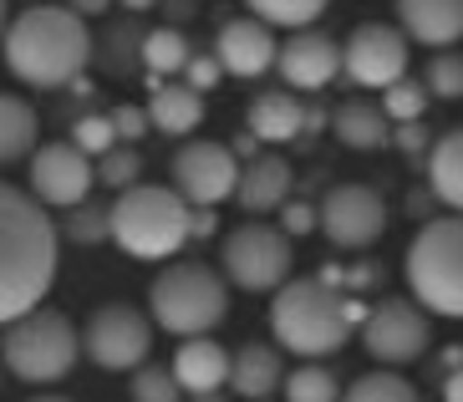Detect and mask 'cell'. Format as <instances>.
<instances>
[{"instance_id":"34","label":"cell","mask_w":463,"mask_h":402,"mask_svg":"<svg viewBox=\"0 0 463 402\" xmlns=\"http://www.w3.org/2000/svg\"><path fill=\"white\" fill-rule=\"evenodd\" d=\"M137 174H143V158H137L133 143H118V148H108V153L97 158V178H102L108 188H118V194H123V188H133Z\"/></svg>"},{"instance_id":"45","label":"cell","mask_w":463,"mask_h":402,"mask_svg":"<svg viewBox=\"0 0 463 402\" xmlns=\"http://www.w3.org/2000/svg\"><path fill=\"white\" fill-rule=\"evenodd\" d=\"M31 402H71V397H52V392H42V397H31Z\"/></svg>"},{"instance_id":"2","label":"cell","mask_w":463,"mask_h":402,"mask_svg":"<svg viewBox=\"0 0 463 402\" xmlns=\"http://www.w3.org/2000/svg\"><path fill=\"white\" fill-rule=\"evenodd\" d=\"M0 52L11 77H21L26 87H67L92 62V31L87 15H77L71 5H26L21 15H11Z\"/></svg>"},{"instance_id":"24","label":"cell","mask_w":463,"mask_h":402,"mask_svg":"<svg viewBox=\"0 0 463 402\" xmlns=\"http://www.w3.org/2000/svg\"><path fill=\"white\" fill-rule=\"evenodd\" d=\"M428 188H433L438 204L463 215V128H449L428 148Z\"/></svg>"},{"instance_id":"7","label":"cell","mask_w":463,"mask_h":402,"mask_svg":"<svg viewBox=\"0 0 463 402\" xmlns=\"http://www.w3.org/2000/svg\"><path fill=\"white\" fill-rule=\"evenodd\" d=\"M230 275L199 265V260H174L164 265V275L148 291V311L153 321L168 336H209L224 316H230Z\"/></svg>"},{"instance_id":"36","label":"cell","mask_w":463,"mask_h":402,"mask_svg":"<svg viewBox=\"0 0 463 402\" xmlns=\"http://www.w3.org/2000/svg\"><path fill=\"white\" fill-rule=\"evenodd\" d=\"M280 229H286L290 240L321 229V204H286V209H280Z\"/></svg>"},{"instance_id":"42","label":"cell","mask_w":463,"mask_h":402,"mask_svg":"<svg viewBox=\"0 0 463 402\" xmlns=\"http://www.w3.org/2000/svg\"><path fill=\"white\" fill-rule=\"evenodd\" d=\"M118 5H123V11H133V15H143V11H158L164 0H118Z\"/></svg>"},{"instance_id":"25","label":"cell","mask_w":463,"mask_h":402,"mask_svg":"<svg viewBox=\"0 0 463 402\" xmlns=\"http://www.w3.org/2000/svg\"><path fill=\"white\" fill-rule=\"evenodd\" d=\"M36 133H42V118L26 97L0 92V163H15L36 153Z\"/></svg>"},{"instance_id":"38","label":"cell","mask_w":463,"mask_h":402,"mask_svg":"<svg viewBox=\"0 0 463 402\" xmlns=\"http://www.w3.org/2000/svg\"><path fill=\"white\" fill-rule=\"evenodd\" d=\"M148 112L143 108H133V102H123V108H112V128H118V138L123 143H133V138H143V128H148Z\"/></svg>"},{"instance_id":"35","label":"cell","mask_w":463,"mask_h":402,"mask_svg":"<svg viewBox=\"0 0 463 402\" xmlns=\"http://www.w3.org/2000/svg\"><path fill=\"white\" fill-rule=\"evenodd\" d=\"M71 143L82 148V153H92V158H102L108 148H118L112 112H87V118H77V128H71Z\"/></svg>"},{"instance_id":"22","label":"cell","mask_w":463,"mask_h":402,"mask_svg":"<svg viewBox=\"0 0 463 402\" xmlns=\"http://www.w3.org/2000/svg\"><path fill=\"white\" fill-rule=\"evenodd\" d=\"M392 128L397 122L387 118L382 102H367V97H352L331 112V133H336L341 148H356V153H377V148L392 143Z\"/></svg>"},{"instance_id":"30","label":"cell","mask_w":463,"mask_h":402,"mask_svg":"<svg viewBox=\"0 0 463 402\" xmlns=\"http://www.w3.org/2000/svg\"><path fill=\"white\" fill-rule=\"evenodd\" d=\"M341 382H336V372L331 367H316V362H306V367H296V372L286 377V402H341Z\"/></svg>"},{"instance_id":"29","label":"cell","mask_w":463,"mask_h":402,"mask_svg":"<svg viewBox=\"0 0 463 402\" xmlns=\"http://www.w3.org/2000/svg\"><path fill=\"white\" fill-rule=\"evenodd\" d=\"M250 15H260L265 26H286V31H306L311 21L326 15L331 0H245Z\"/></svg>"},{"instance_id":"46","label":"cell","mask_w":463,"mask_h":402,"mask_svg":"<svg viewBox=\"0 0 463 402\" xmlns=\"http://www.w3.org/2000/svg\"><path fill=\"white\" fill-rule=\"evenodd\" d=\"M0 367H5V362H0ZM0 382H5V377H0Z\"/></svg>"},{"instance_id":"1","label":"cell","mask_w":463,"mask_h":402,"mask_svg":"<svg viewBox=\"0 0 463 402\" xmlns=\"http://www.w3.org/2000/svg\"><path fill=\"white\" fill-rule=\"evenodd\" d=\"M61 229L36 194L0 178V326L21 321L46 301L56 281Z\"/></svg>"},{"instance_id":"32","label":"cell","mask_w":463,"mask_h":402,"mask_svg":"<svg viewBox=\"0 0 463 402\" xmlns=\"http://www.w3.org/2000/svg\"><path fill=\"white\" fill-rule=\"evenodd\" d=\"M133 402H184V382L174 377V367H153L143 362L133 372Z\"/></svg>"},{"instance_id":"39","label":"cell","mask_w":463,"mask_h":402,"mask_svg":"<svg viewBox=\"0 0 463 402\" xmlns=\"http://www.w3.org/2000/svg\"><path fill=\"white\" fill-rule=\"evenodd\" d=\"M392 138H397V148H408V153H422V148H433V143H428V133H422V122H397Z\"/></svg>"},{"instance_id":"3","label":"cell","mask_w":463,"mask_h":402,"mask_svg":"<svg viewBox=\"0 0 463 402\" xmlns=\"http://www.w3.org/2000/svg\"><path fill=\"white\" fill-rule=\"evenodd\" d=\"M367 311L346 301L326 275H306V281H286L270 295V331L280 351H296L306 362H321L331 351H341L352 341V331H362Z\"/></svg>"},{"instance_id":"16","label":"cell","mask_w":463,"mask_h":402,"mask_svg":"<svg viewBox=\"0 0 463 402\" xmlns=\"http://www.w3.org/2000/svg\"><path fill=\"white\" fill-rule=\"evenodd\" d=\"M214 56L230 77H265V72L280 62V41L275 26H265L260 15H240V21H224L214 36Z\"/></svg>"},{"instance_id":"44","label":"cell","mask_w":463,"mask_h":402,"mask_svg":"<svg viewBox=\"0 0 463 402\" xmlns=\"http://www.w3.org/2000/svg\"><path fill=\"white\" fill-rule=\"evenodd\" d=\"M194 402H224V388L219 392H194Z\"/></svg>"},{"instance_id":"21","label":"cell","mask_w":463,"mask_h":402,"mask_svg":"<svg viewBox=\"0 0 463 402\" xmlns=\"http://www.w3.org/2000/svg\"><path fill=\"white\" fill-rule=\"evenodd\" d=\"M306 108L311 102H300V92H290V87H275V92H260L255 102H250V138H260V143H296L300 133H306Z\"/></svg>"},{"instance_id":"41","label":"cell","mask_w":463,"mask_h":402,"mask_svg":"<svg viewBox=\"0 0 463 402\" xmlns=\"http://www.w3.org/2000/svg\"><path fill=\"white\" fill-rule=\"evenodd\" d=\"M77 15H108V5H118V0H67Z\"/></svg>"},{"instance_id":"33","label":"cell","mask_w":463,"mask_h":402,"mask_svg":"<svg viewBox=\"0 0 463 402\" xmlns=\"http://www.w3.org/2000/svg\"><path fill=\"white\" fill-rule=\"evenodd\" d=\"M428 81H392L387 92H382V108H387V118L392 122H422V112H428Z\"/></svg>"},{"instance_id":"19","label":"cell","mask_w":463,"mask_h":402,"mask_svg":"<svg viewBox=\"0 0 463 402\" xmlns=\"http://www.w3.org/2000/svg\"><path fill=\"white\" fill-rule=\"evenodd\" d=\"M174 377L184 382V392H219V388H230V367L234 357L224 347H219L214 336H184L174 351Z\"/></svg>"},{"instance_id":"5","label":"cell","mask_w":463,"mask_h":402,"mask_svg":"<svg viewBox=\"0 0 463 402\" xmlns=\"http://www.w3.org/2000/svg\"><path fill=\"white\" fill-rule=\"evenodd\" d=\"M82 357V331L67 321V311L36 306L21 321L0 326V362L5 372L31 382V388H52L77 367Z\"/></svg>"},{"instance_id":"11","label":"cell","mask_w":463,"mask_h":402,"mask_svg":"<svg viewBox=\"0 0 463 402\" xmlns=\"http://www.w3.org/2000/svg\"><path fill=\"white\" fill-rule=\"evenodd\" d=\"M428 316H433V311H422L408 295L377 301V306L367 311V321H362V347H367V357L382 367L418 362L422 351L433 347V321H428Z\"/></svg>"},{"instance_id":"18","label":"cell","mask_w":463,"mask_h":402,"mask_svg":"<svg viewBox=\"0 0 463 402\" xmlns=\"http://www.w3.org/2000/svg\"><path fill=\"white\" fill-rule=\"evenodd\" d=\"M290 184H296L290 163L280 158V153H260V158H250L245 168H240L234 199H240L245 215H275V209L290 204Z\"/></svg>"},{"instance_id":"14","label":"cell","mask_w":463,"mask_h":402,"mask_svg":"<svg viewBox=\"0 0 463 402\" xmlns=\"http://www.w3.org/2000/svg\"><path fill=\"white\" fill-rule=\"evenodd\" d=\"M97 184V163L92 153H82L77 143H42L31 153V194L46 209H77L82 199H92Z\"/></svg>"},{"instance_id":"10","label":"cell","mask_w":463,"mask_h":402,"mask_svg":"<svg viewBox=\"0 0 463 402\" xmlns=\"http://www.w3.org/2000/svg\"><path fill=\"white\" fill-rule=\"evenodd\" d=\"M408 62H412L408 31L387 26V21H362L341 41V72H346L352 87H367V92H387L392 81H402Z\"/></svg>"},{"instance_id":"4","label":"cell","mask_w":463,"mask_h":402,"mask_svg":"<svg viewBox=\"0 0 463 402\" xmlns=\"http://www.w3.org/2000/svg\"><path fill=\"white\" fill-rule=\"evenodd\" d=\"M194 234V204L164 184H133L112 204V244L128 260H174Z\"/></svg>"},{"instance_id":"37","label":"cell","mask_w":463,"mask_h":402,"mask_svg":"<svg viewBox=\"0 0 463 402\" xmlns=\"http://www.w3.org/2000/svg\"><path fill=\"white\" fill-rule=\"evenodd\" d=\"M189 87H199V92H214L219 77H224V67H219V56H189Z\"/></svg>"},{"instance_id":"13","label":"cell","mask_w":463,"mask_h":402,"mask_svg":"<svg viewBox=\"0 0 463 402\" xmlns=\"http://www.w3.org/2000/svg\"><path fill=\"white\" fill-rule=\"evenodd\" d=\"M321 234L346 255H362L387 234V199L372 184H336L321 199Z\"/></svg>"},{"instance_id":"20","label":"cell","mask_w":463,"mask_h":402,"mask_svg":"<svg viewBox=\"0 0 463 402\" xmlns=\"http://www.w3.org/2000/svg\"><path fill=\"white\" fill-rule=\"evenodd\" d=\"M286 357L280 347L270 341H245V347L234 351V367H230V392L245 402H265L275 388H286Z\"/></svg>"},{"instance_id":"12","label":"cell","mask_w":463,"mask_h":402,"mask_svg":"<svg viewBox=\"0 0 463 402\" xmlns=\"http://www.w3.org/2000/svg\"><path fill=\"white\" fill-rule=\"evenodd\" d=\"M168 174H174V188L194 209H214L240 188V158H234V148L214 143V138H189L168 158Z\"/></svg>"},{"instance_id":"8","label":"cell","mask_w":463,"mask_h":402,"mask_svg":"<svg viewBox=\"0 0 463 402\" xmlns=\"http://www.w3.org/2000/svg\"><path fill=\"white\" fill-rule=\"evenodd\" d=\"M219 265L230 275V285L250 295H275L290 281V265H296V244L280 225H265V219H250V225L230 229L224 244H219Z\"/></svg>"},{"instance_id":"26","label":"cell","mask_w":463,"mask_h":402,"mask_svg":"<svg viewBox=\"0 0 463 402\" xmlns=\"http://www.w3.org/2000/svg\"><path fill=\"white\" fill-rule=\"evenodd\" d=\"M137 56H143V67L153 72V77H174V72L189 67V41H184V31L178 26H158L143 36V46H137Z\"/></svg>"},{"instance_id":"15","label":"cell","mask_w":463,"mask_h":402,"mask_svg":"<svg viewBox=\"0 0 463 402\" xmlns=\"http://www.w3.org/2000/svg\"><path fill=\"white\" fill-rule=\"evenodd\" d=\"M280 81L290 92H326L341 77V41L326 31H296L290 41H280V62H275Z\"/></svg>"},{"instance_id":"23","label":"cell","mask_w":463,"mask_h":402,"mask_svg":"<svg viewBox=\"0 0 463 402\" xmlns=\"http://www.w3.org/2000/svg\"><path fill=\"white\" fill-rule=\"evenodd\" d=\"M148 118L158 133L168 138H189L199 122H204V92L189 87V81H158L148 97Z\"/></svg>"},{"instance_id":"28","label":"cell","mask_w":463,"mask_h":402,"mask_svg":"<svg viewBox=\"0 0 463 402\" xmlns=\"http://www.w3.org/2000/svg\"><path fill=\"white\" fill-rule=\"evenodd\" d=\"M67 240L77 250H97V244L112 240V204H97V199H82L77 209H67Z\"/></svg>"},{"instance_id":"40","label":"cell","mask_w":463,"mask_h":402,"mask_svg":"<svg viewBox=\"0 0 463 402\" xmlns=\"http://www.w3.org/2000/svg\"><path fill=\"white\" fill-rule=\"evenodd\" d=\"M443 402H463V367H453V372L443 377Z\"/></svg>"},{"instance_id":"27","label":"cell","mask_w":463,"mask_h":402,"mask_svg":"<svg viewBox=\"0 0 463 402\" xmlns=\"http://www.w3.org/2000/svg\"><path fill=\"white\" fill-rule=\"evenodd\" d=\"M341 402H422L418 388H412L402 372L392 367H377V372H362L352 388L341 392Z\"/></svg>"},{"instance_id":"6","label":"cell","mask_w":463,"mask_h":402,"mask_svg":"<svg viewBox=\"0 0 463 402\" xmlns=\"http://www.w3.org/2000/svg\"><path fill=\"white\" fill-rule=\"evenodd\" d=\"M402 270H408V291L422 311L463 321V215L422 219Z\"/></svg>"},{"instance_id":"31","label":"cell","mask_w":463,"mask_h":402,"mask_svg":"<svg viewBox=\"0 0 463 402\" xmlns=\"http://www.w3.org/2000/svg\"><path fill=\"white\" fill-rule=\"evenodd\" d=\"M422 81H428V92H433V97L458 102V97H463V52H458V46H443V52L428 56Z\"/></svg>"},{"instance_id":"43","label":"cell","mask_w":463,"mask_h":402,"mask_svg":"<svg viewBox=\"0 0 463 402\" xmlns=\"http://www.w3.org/2000/svg\"><path fill=\"white\" fill-rule=\"evenodd\" d=\"M5 26H11V0H0V41H5Z\"/></svg>"},{"instance_id":"17","label":"cell","mask_w":463,"mask_h":402,"mask_svg":"<svg viewBox=\"0 0 463 402\" xmlns=\"http://www.w3.org/2000/svg\"><path fill=\"white\" fill-rule=\"evenodd\" d=\"M397 26L408 31V41L443 52L463 41V0H397Z\"/></svg>"},{"instance_id":"9","label":"cell","mask_w":463,"mask_h":402,"mask_svg":"<svg viewBox=\"0 0 463 402\" xmlns=\"http://www.w3.org/2000/svg\"><path fill=\"white\" fill-rule=\"evenodd\" d=\"M153 326L158 321H148L137 306L108 301L82 326V357L102 372H137L143 362H153Z\"/></svg>"}]
</instances>
